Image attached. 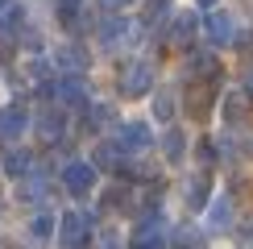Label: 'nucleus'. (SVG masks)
<instances>
[{
	"instance_id": "1",
	"label": "nucleus",
	"mask_w": 253,
	"mask_h": 249,
	"mask_svg": "<svg viewBox=\"0 0 253 249\" xmlns=\"http://www.w3.org/2000/svg\"><path fill=\"white\" fill-rule=\"evenodd\" d=\"M91 237V216L87 212H62L58 216V245L62 249H83Z\"/></svg>"
},
{
	"instance_id": "2",
	"label": "nucleus",
	"mask_w": 253,
	"mask_h": 249,
	"mask_svg": "<svg viewBox=\"0 0 253 249\" xmlns=\"http://www.w3.org/2000/svg\"><path fill=\"white\" fill-rule=\"evenodd\" d=\"M96 166L91 162H83V158H75V162H67L62 166V187H67L71 195H91V187H96Z\"/></svg>"
},
{
	"instance_id": "3",
	"label": "nucleus",
	"mask_w": 253,
	"mask_h": 249,
	"mask_svg": "<svg viewBox=\"0 0 253 249\" xmlns=\"http://www.w3.org/2000/svg\"><path fill=\"white\" fill-rule=\"evenodd\" d=\"M117 145L125 154H141V150H150L154 145V129L145 121H125L121 129H117Z\"/></svg>"
},
{
	"instance_id": "4",
	"label": "nucleus",
	"mask_w": 253,
	"mask_h": 249,
	"mask_svg": "<svg viewBox=\"0 0 253 249\" xmlns=\"http://www.w3.org/2000/svg\"><path fill=\"white\" fill-rule=\"evenodd\" d=\"M133 249H166V228H162V216H145L133 233Z\"/></svg>"
},
{
	"instance_id": "5",
	"label": "nucleus",
	"mask_w": 253,
	"mask_h": 249,
	"mask_svg": "<svg viewBox=\"0 0 253 249\" xmlns=\"http://www.w3.org/2000/svg\"><path fill=\"white\" fill-rule=\"evenodd\" d=\"M137 29H133V21H125V17H108L100 25V46L104 50H117V46H129L125 38H133Z\"/></svg>"
},
{
	"instance_id": "6",
	"label": "nucleus",
	"mask_w": 253,
	"mask_h": 249,
	"mask_svg": "<svg viewBox=\"0 0 253 249\" xmlns=\"http://www.w3.org/2000/svg\"><path fill=\"white\" fill-rule=\"evenodd\" d=\"M25 129H29V112L21 108V104H8V108H0V137H4V141H17Z\"/></svg>"
},
{
	"instance_id": "7",
	"label": "nucleus",
	"mask_w": 253,
	"mask_h": 249,
	"mask_svg": "<svg viewBox=\"0 0 253 249\" xmlns=\"http://www.w3.org/2000/svg\"><path fill=\"white\" fill-rule=\"evenodd\" d=\"M150 83H154V71L145 67V62H133V67H125V75H121V91L125 96H145Z\"/></svg>"
},
{
	"instance_id": "8",
	"label": "nucleus",
	"mask_w": 253,
	"mask_h": 249,
	"mask_svg": "<svg viewBox=\"0 0 253 249\" xmlns=\"http://www.w3.org/2000/svg\"><path fill=\"white\" fill-rule=\"evenodd\" d=\"M204 34L212 46H233V38H237V29H233V17L228 13H212L204 21Z\"/></svg>"
},
{
	"instance_id": "9",
	"label": "nucleus",
	"mask_w": 253,
	"mask_h": 249,
	"mask_svg": "<svg viewBox=\"0 0 253 249\" xmlns=\"http://www.w3.org/2000/svg\"><path fill=\"white\" fill-rule=\"evenodd\" d=\"M54 96H58V104H67V108H83V104H87V91H83V83L75 75H58Z\"/></svg>"
},
{
	"instance_id": "10",
	"label": "nucleus",
	"mask_w": 253,
	"mask_h": 249,
	"mask_svg": "<svg viewBox=\"0 0 253 249\" xmlns=\"http://www.w3.org/2000/svg\"><path fill=\"white\" fill-rule=\"evenodd\" d=\"M228 224H233V200L228 195H212L208 200V228L212 233H224Z\"/></svg>"
},
{
	"instance_id": "11",
	"label": "nucleus",
	"mask_w": 253,
	"mask_h": 249,
	"mask_svg": "<svg viewBox=\"0 0 253 249\" xmlns=\"http://www.w3.org/2000/svg\"><path fill=\"white\" fill-rule=\"evenodd\" d=\"M0 166H4L8 179H25V174H34V158H29V150H8Z\"/></svg>"
},
{
	"instance_id": "12",
	"label": "nucleus",
	"mask_w": 253,
	"mask_h": 249,
	"mask_svg": "<svg viewBox=\"0 0 253 249\" xmlns=\"http://www.w3.org/2000/svg\"><path fill=\"white\" fill-rule=\"evenodd\" d=\"M62 129H67V117H62V108H46V112L38 117V133H42L46 141H58V137H62Z\"/></svg>"
},
{
	"instance_id": "13",
	"label": "nucleus",
	"mask_w": 253,
	"mask_h": 249,
	"mask_svg": "<svg viewBox=\"0 0 253 249\" xmlns=\"http://www.w3.org/2000/svg\"><path fill=\"white\" fill-rule=\"evenodd\" d=\"M54 62L67 71V75H79V71L87 67V54H83L79 46H58V50H54Z\"/></svg>"
},
{
	"instance_id": "14",
	"label": "nucleus",
	"mask_w": 253,
	"mask_h": 249,
	"mask_svg": "<svg viewBox=\"0 0 253 249\" xmlns=\"http://www.w3.org/2000/svg\"><path fill=\"white\" fill-rule=\"evenodd\" d=\"M187 75L212 79V75H216V54H212V50H195V54L187 58Z\"/></svg>"
},
{
	"instance_id": "15",
	"label": "nucleus",
	"mask_w": 253,
	"mask_h": 249,
	"mask_svg": "<svg viewBox=\"0 0 253 249\" xmlns=\"http://www.w3.org/2000/svg\"><path fill=\"white\" fill-rule=\"evenodd\" d=\"M208 195H212V174H191V183H187V204L208 208Z\"/></svg>"
},
{
	"instance_id": "16",
	"label": "nucleus",
	"mask_w": 253,
	"mask_h": 249,
	"mask_svg": "<svg viewBox=\"0 0 253 249\" xmlns=\"http://www.w3.org/2000/svg\"><path fill=\"white\" fill-rule=\"evenodd\" d=\"M54 228H58V220L50 212H38L34 220H29V237H34V241H50V237H54Z\"/></svg>"
},
{
	"instance_id": "17",
	"label": "nucleus",
	"mask_w": 253,
	"mask_h": 249,
	"mask_svg": "<svg viewBox=\"0 0 253 249\" xmlns=\"http://www.w3.org/2000/svg\"><path fill=\"white\" fill-rule=\"evenodd\" d=\"M191 34H195V13H191V8H178L174 25H170V38H174V42H187Z\"/></svg>"
},
{
	"instance_id": "18",
	"label": "nucleus",
	"mask_w": 253,
	"mask_h": 249,
	"mask_svg": "<svg viewBox=\"0 0 253 249\" xmlns=\"http://www.w3.org/2000/svg\"><path fill=\"white\" fill-rule=\"evenodd\" d=\"M183 150H187V137L178 129H170V133H166V158L178 162V158H183Z\"/></svg>"
},
{
	"instance_id": "19",
	"label": "nucleus",
	"mask_w": 253,
	"mask_h": 249,
	"mask_svg": "<svg viewBox=\"0 0 253 249\" xmlns=\"http://www.w3.org/2000/svg\"><path fill=\"white\" fill-rule=\"evenodd\" d=\"M154 117H158V121H170V117H174V96H170V91H158V100H154Z\"/></svg>"
},
{
	"instance_id": "20",
	"label": "nucleus",
	"mask_w": 253,
	"mask_h": 249,
	"mask_svg": "<svg viewBox=\"0 0 253 249\" xmlns=\"http://www.w3.org/2000/svg\"><path fill=\"white\" fill-rule=\"evenodd\" d=\"M75 13H79V0H58V17L67 21V25L75 21Z\"/></svg>"
},
{
	"instance_id": "21",
	"label": "nucleus",
	"mask_w": 253,
	"mask_h": 249,
	"mask_svg": "<svg viewBox=\"0 0 253 249\" xmlns=\"http://www.w3.org/2000/svg\"><path fill=\"white\" fill-rule=\"evenodd\" d=\"M166 8H170V0H145V17H150V21H154V17H162Z\"/></svg>"
},
{
	"instance_id": "22",
	"label": "nucleus",
	"mask_w": 253,
	"mask_h": 249,
	"mask_svg": "<svg viewBox=\"0 0 253 249\" xmlns=\"http://www.w3.org/2000/svg\"><path fill=\"white\" fill-rule=\"evenodd\" d=\"M245 96L253 100V71H245Z\"/></svg>"
},
{
	"instance_id": "23",
	"label": "nucleus",
	"mask_w": 253,
	"mask_h": 249,
	"mask_svg": "<svg viewBox=\"0 0 253 249\" xmlns=\"http://www.w3.org/2000/svg\"><path fill=\"white\" fill-rule=\"evenodd\" d=\"M104 4H108V8H129L133 0H104Z\"/></svg>"
},
{
	"instance_id": "24",
	"label": "nucleus",
	"mask_w": 253,
	"mask_h": 249,
	"mask_svg": "<svg viewBox=\"0 0 253 249\" xmlns=\"http://www.w3.org/2000/svg\"><path fill=\"white\" fill-rule=\"evenodd\" d=\"M104 249H121V237H104Z\"/></svg>"
},
{
	"instance_id": "25",
	"label": "nucleus",
	"mask_w": 253,
	"mask_h": 249,
	"mask_svg": "<svg viewBox=\"0 0 253 249\" xmlns=\"http://www.w3.org/2000/svg\"><path fill=\"white\" fill-rule=\"evenodd\" d=\"M8 8H13V0H0V13H8Z\"/></svg>"
}]
</instances>
